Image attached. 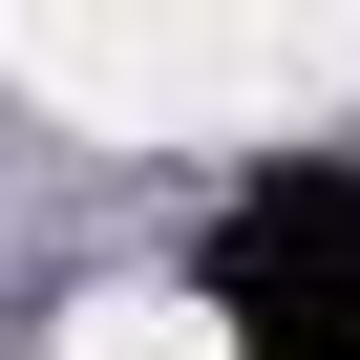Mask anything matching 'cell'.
Instances as JSON below:
<instances>
[{"mask_svg": "<svg viewBox=\"0 0 360 360\" xmlns=\"http://www.w3.org/2000/svg\"><path fill=\"white\" fill-rule=\"evenodd\" d=\"M0 64L85 127H255L360 64V0H0Z\"/></svg>", "mask_w": 360, "mask_h": 360, "instance_id": "6da1fadb", "label": "cell"}, {"mask_svg": "<svg viewBox=\"0 0 360 360\" xmlns=\"http://www.w3.org/2000/svg\"><path fill=\"white\" fill-rule=\"evenodd\" d=\"M43 360H233V318H212V297H169V276H106V297H64Z\"/></svg>", "mask_w": 360, "mask_h": 360, "instance_id": "7a4b0ae2", "label": "cell"}]
</instances>
